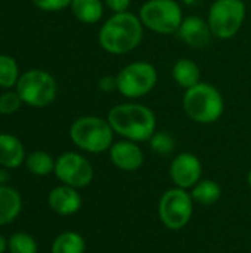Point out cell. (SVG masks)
I'll return each mask as SVG.
<instances>
[{
    "label": "cell",
    "mask_w": 251,
    "mask_h": 253,
    "mask_svg": "<svg viewBox=\"0 0 251 253\" xmlns=\"http://www.w3.org/2000/svg\"><path fill=\"white\" fill-rule=\"evenodd\" d=\"M143 31L145 27L138 13H132L130 10L111 13L98 31V43L109 55H127L141 46Z\"/></svg>",
    "instance_id": "obj_1"
},
{
    "label": "cell",
    "mask_w": 251,
    "mask_h": 253,
    "mask_svg": "<svg viewBox=\"0 0 251 253\" xmlns=\"http://www.w3.org/2000/svg\"><path fill=\"white\" fill-rule=\"evenodd\" d=\"M114 133L133 142H148L157 132V116L145 104L126 101L114 105L107 116Z\"/></svg>",
    "instance_id": "obj_2"
},
{
    "label": "cell",
    "mask_w": 251,
    "mask_h": 253,
    "mask_svg": "<svg viewBox=\"0 0 251 253\" xmlns=\"http://www.w3.org/2000/svg\"><path fill=\"white\" fill-rule=\"evenodd\" d=\"M182 107L192 122L212 125L223 116L225 98L216 86L201 80L198 84L183 92Z\"/></svg>",
    "instance_id": "obj_3"
},
{
    "label": "cell",
    "mask_w": 251,
    "mask_h": 253,
    "mask_svg": "<svg viewBox=\"0 0 251 253\" xmlns=\"http://www.w3.org/2000/svg\"><path fill=\"white\" fill-rule=\"evenodd\" d=\"M114 130L109 122L99 116H81L70 126V139L72 144L90 154H101L114 144Z\"/></svg>",
    "instance_id": "obj_4"
},
{
    "label": "cell",
    "mask_w": 251,
    "mask_h": 253,
    "mask_svg": "<svg viewBox=\"0 0 251 253\" xmlns=\"http://www.w3.org/2000/svg\"><path fill=\"white\" fill-rule=\"evenodd\" d=\"M117 92L127 101H138L149 95L158 83V71L149 61H133L117 74Z\"/></svg>",
    "instance_id": "obj_5"
},
{
    "label": "cell",
    "mask_w": 251,
    "mask_h": 253,
    "mask_svg": "<svg viewBox=\"0 0 251 253\" xmlns=\"http://www.w3.org/2000/svg\"><path fill=\"white\" fill-rule=\"evenodd\" d=\"M138 16L146 30L160 36L176 34L185 18L178 0H146L139 7Z\"/></svg>",
    "instance_id": "obj_6"
},
{
    "label": "cell",
    "mask_w": 251,
    "mask_h": 253,
    "mask_svg": "<svg viewBox=\"0 0 251 253\" xmlns=\"http://www.w3.org/2000/svg\"><path fill=\"white\" fill-rule=\"evenodd\" d=\"M15 90L25 105L33 108H44L56 99L58 83L49 71L31 68L21 73Z\"/></svg>",
    "instance_id": "obj_7"
},
{
    "label": "cell",
    "mask_w": 251,
    "mask_h": 253,
    "mask_svg": "<svg viewBox=\"0 0 251 253\" xmlns=\"http://www.w3.org/2000/svg\"><path fill=\"white\" fill-rule=\"evenodd\" d=\"M247 6L244 0H215L207 10V22L213 37L219 40L234 39L244 25Z\"/></svg>",
    "instance_id": "obj_8"
},
{
    "label": "cell",
    "mask_w": 251,
    "mask_h": 253,
    "mask_svg": "<svg viewBox=\"0 0 251 253\" xmlns=\"http://www.w3.org/2000/svg\"><path fill=\"white\" fill-rule=\"evenodd\" d=\"M194 213V200L191 194L183 188L167 190L158 205V215L164 227L178 231L186 227Z\"/></svg>",
    "instance_id": "obj_9"
},
{
    "label": "cell",
    "mask_w": 251,
    "mask_h": 253,
    "mask_svg": "<svg viewBox=\"0 0 251 253\" xmlns=\"http://www.w3.org/2000/svg\"><path fill=\"white\" fill-rule=\"evenodd\" d=\"M53 173L61 184L77 190L90 185L95 175L92 163L83 154L75 151H67L56 157Z\"/></svg>",
    "instance_id": "obj_10"
},
{
    "label": "cell",
    "mask_w": 251,
    "mask_h": 253,
    "mask_svg": "<svg viewBox=\"0 0 251 253\" xmlns=\"http://www.w3.org/2000/svg\"><path fill=\"white\" fill-rule=\"evenodd\" d=\"M203 163L192 153H179L170 163V178L178 188H192L201 181Z\"/></svg>",
    "instance_id": "obj_11"
},
{
    "label": "cell",
    "mask_w": 251,
    "mask_h": 253,
    "mask_svg": "<svg viewBox=\"0 0 251 253\" xmlns=\"http://www.w3.org/2000/svg\"><path fill=\"white\" fill-rule=\"evenodd\" d=\"M111 163L124 172H135L142 168L145 162V154L138 142L129 139H120L111 145L108 150Z\"/></svg>",
    "instance_id": "obj_12"
},
{
    "label": "cell",
    "mask_w": 251,
    "mask_h": 253,
    "mask_svg": "<svg viewBox=\"0 0 251 253\" xmlns=\"http://www.w3.org/2000/svg\"><path fill=\"white\" fill-rule=\"evenodd\" d=\"M176 36L179 37V40L182 43H185L186 46H189L192 49L206 47L213 37L207 19L201 18L198 15L185 16Z\"/></svg>",
    "instance_id": "obj_13"
},
{
    "label": "cell",
    "mask_w": 251,
    "mask_h": 253,
    "mask_svg": "<svg viewBox=\"0 0 251 253\" xmlns=\"http://www.w3.org/2000/svg\"><path fill=\"white\" fill-rule=\"evenodd\" d=\"M47 205L52 212L61 216H70L81 209L83 200L77 188L61 184L50 190L47 196Z\"/></svg>",
    "instance_id": "obj_14"
},
{
    "label": "cell",
    "mask_w": 251,
    "mask_h": 253,
    "mask_svg": "<svg viewBox=\"0 0 251 253\" xmlns=\"http://www.w3.org/2000/svg\"><path fill=\"white\" fill-rule=\"evenodd\" d=\"M25 148L21 139L12 133H0V168L18 169L25 163Z\"/></svg>",
    "instance_id": "obj_15"
},
{
    "label": "cell",
    "mask_w": 251,
    "mask_h": 253,
    "mask_svg": "<svg viewBox=\"0 0 251 253\" xmlns=\"http://www.w3.org/2000/svg\"><path fill=\"white\" fill-rule=\"evenodd\" d=\"M22 212L21 193L4 184L0 185V227H6L18 219Z\"/></svg>",
    "instance_id": "obj_16"
},
{
    "label": "cell",
    "mask_w": 251,
    "mask_h": 253,
    "mask_svg": "<svg viewBox=\"0 0 251 253\" xmlns=\"http://www.w3.org/2000/svg\"><path fill=\"white\" fill-rule=\"evenodd\" d=\"M172 77L179 87L186 90L201 82V70L195 61L179 58L172 67Z\"/></svg>",
    "instance_id": "obj_17"
},
{
    "label": "cell",
    "mask_w": 251,
    "mask_h": 253,
    "mask_svg": "<svg viewBox=\"0 0 251 253\" xmlns=\"http://www.w3.org/2000/svg\"><path fill=\"white\" fill-rule=\"evenodd\" d=\"M74 18L81 24H98L105 13L104 0H72L70 6Z\"/></svg>",
    "instance_id": "obj_18"
},
{
    "label": "cell",
    "mask_w": 251,
    "mask_h": 253,
    "mask_svg": "<svg viewBox=\"0 0 251 253\" xmlns=\"http://www.w3.org/2000/svg\"><path fill=\"white\" fill-rule=\"evenodd\" d=\"M84 237L77 231H64L55 237L50 246V253H84Z\"/></svg>",
    "instance_id": "obj_19"
},
{
    "label": "cell",
    "mask_w": 251,
    "mask_h": 253,
    "mask_svg": "<svg viewBox=\"0 0 251 253\" xmlns=\"http://www.w3.org/2000/svg\"><path fill=\"white\" fill-rule=\"evenodd\" d=\"M191 197L194 202L203 206H212L222 197V188L216 181L201 179L191 188Z\"/></svg>",
    "instance_id": "obj_20"
},
{
    "label": "cell",
    "mask_w": 251,
    "mask_h": 253,
    "mask_svg": "<svg viewBox=\"0 0 251 253\" xmlns=\"http://www.w3.org/2000/svg\"><path fill=\"white\" fill-rule=\"evenodd\" d=\"M55 162H56V159H53L49 153L37 150V151L27 154L24 165L30 173H33L36 176H47V175L53 173Z\"/></svg>",
    "instance_id": "obj_21"
},
{
    "label": "cell",
    "mask_w": 251,
    "mask_h": 253,
    "mask_svg": "<svg viewBox=\"0 0 251 253\" xmlns=\"http://www.w3.org/2000/svg\"><path fill=\"white\" fill-rule=\"evenodd\" d=\"M19 65L16 59L10 55L0 53V87L12 89L19 80Z\"/></svg>",
    "instance_id": "obj_22"
},
{
    "label": "cell",
    "mask_w": 251,
    "mask_h": 253,
    "mask_svg": "<svg viewBox=\"0 0 251 253\" xmlns=\"http://www.w3.org/2000/svg\"><path fill=\"white\" fill-rule=\"evenodd\" d=\"M7 251L9 253H37L38 246L31 234L18 231L7 239Z\"/></svg>",
    "instance_id": "obj_23"
},
{
    "label": "cell",
    "mask_w": 251,
    "mask_h": 253,
    "mask_svg": "<svg viewBox=\"0 0 251 253\" xmlns=\"http://www.w3.org/2000/svg\"><path fill=\"white\" fill-rule=\"evenodd\" d=\"M148 142L151 150L158 156H169L176 148V139L172 133L164 130H157Z\"/></svg>",
    "instance_id": "obj_24"
},
{
    "label": "cell",
    "mask_w": 251,
    "mask_h": 253,
    "mask_svg": "<svg viewBox=\"0 0 251 253\" xmlns=\"http://www.w3.org/2000/svg\"><path fill=\"white\" fill-rule=\"evenodd\" d=\"M22 99L19 98L16 90L6 89L3 93H0V114L1 116H10L16 113L22 107Z\"/></svg>",
    "instance_id": "obj_25"
},
{
    "label": "cell",
    "mask_w": 251,
    "mask_h": 253,
    "mask_svg": "<svg viewBox=\"0 0 251 253\" xmlns=\"http://www.w3.org/2000/svg\"><path fill=\"white\" fill-rule=\"evenodd\" d=\"M33 4L43 12H59L71 6L72 0H31Z\"/></svg>",
    "instance_id": "obj_26"
},
{
    "label": "cell",
    "mask_w": 251,
    "mask_h": 253,
    "mask_svg": "<svg viewBox=\"0 0 251 253\" xmlns=\"http://www.w3.org/2000/svg\"><path fill=\"white\" fill-rule=\"evenodd\" d=\"M98 89L104 93H111L117 90V79L115 76H102L98 82Z\"/></svg>",
    "instance_id": "obj_27"
},
{
    "label": "cell",
    "mask_w": 251,
    "mask_h": 253,
    "mask_svg": "<svg viewBox=\"0 0 251 253\" xmlns=\"http://www.w3.org/2000/svg\"><path fill=\"white\" fill-rule=\"evenodd\" d=\"M104 3L108 10H111L112 13H118V12H127L130 9L132 0H104Z\"/></svg>",
    "instance_id": "obj_28"
},
{
    "label": "cell",
    "mask_w": 251,
    "mask_h": 253,
    "mask_svg": "<svg viewBox=\"0 0 251 253\" xmlns=\"http://www.w3.org/2000/svg\"><path fill=\"white\" fill-rule=\"evenodd\" d=\"M9 181V173H7V169L4 168H0V185H4L7 184Z\"/></svg>",
    "instance_id": "obj_29"
},
{
    "label": "cell",
    "mask_w": 251,
    "mask_h": 253,
    "mask_svg": "<svg viewBox=\"0 0 251 253\" xmlns=\"http://www.w3.org/2000/svg\"><path fill=\"white\" fill-rule=\"evenodd\" d=\"M7 251V239L0 234V253H4Z\"/></svg>",
    "instance_id": "obj_30"
},
{
    "label": "cell",
    "mask_w": 251,
    "mask_h": 253,
    "mask_svg": "<svg viewBox=\"0 0 251 253\" xmlns=\"http://www.w3.org/2000/svg\"><path fill=\"white\" fill-rule=\"evenodd\" d=\"M247 182H249V185H250L251 188V169L250 172H249V175H247Z\"/></svg>",
    "instance_id": "obj_31"
}]
</instances>
